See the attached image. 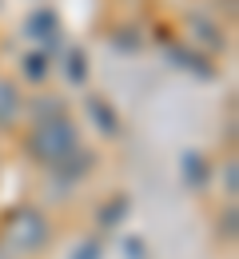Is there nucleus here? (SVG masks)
<instances>
[{
  "instance_id": "obj_1",
  "label": "nucleus",
  "mask_w": 239,
  "mask_h": 259,
  "mask_svg": "<svg viewBox=\"0 0 239 259\" xmlns=\"http://www.w3.org/2000/svg\"><path fill=\"white\" fill-rule=\"evenodd\" d=\"M76 148H80V132H76V124L68 116H60L52 124H36L32 136H28V156L36 163H44V167H56Z\"/></svg>"
},
{
  "instance_id": "obj_2",
  "label": "nucleus",
  "mask_w": 239,
  "mask_h": 259,
  "mask_svg": "<svg viewBox=\"0 0 239 259\" xmlns=\"http://www.w3.org/2000/svg\"><path fill=\"white\" fill-rule=\"evenodd\" d=\"M4 243L16 251V255H36L44 251L48 243V220L36 211V207H20L8 215V227H4Z\"/></svg>"
},
{
  "instance_id": "obj_3",
  "label": "nucleus",
  "mask_w": 239,
  "mask_h": 259,
  "mask_svg": "<svg viewBox=\"0 0 239 259\" xmlns=\"http://www.w3.org/2000/svg\"><path fill=\"white\" fill-rule=\"evenodd\" d=\"M92 163H96V156H92V152L76 148V152H72V156H64L56 167H48V171H52V180H48L52 195H56V199H64V195H68L72 188H76V184H80V180L92 171Z\"/></svg>"
},
{
  "instance_id": "obj_4",
  "label": "nucleus",
  "mask_w": 239,
  "mask_h": 259,
  "mask_svg": "<svg viewBox=\"0 0 239 259\" xmlns=\"http://www.w3.org/2000/svg\"><path fill=\"white\" fill-rule=\"evenodd\" d=\"M24 32H28V40H40V44H48V48H56L60 44V16L52 12V8H36L32 16L24 20Z\"/></svg>"
},
{
  "instance_id": "obj_5",
  "label": "nucleus",
  "mask_w": 239,
  "mask_h": 259,
  "mask_svg": "<svg viewBox=\"0 0 239 259\" xmlns=\"http://www.w3.org/2000/svg\"><path fill=\"white\" fill-rule=\"evenodd\" d=\"M84 108H88V120L96 124L100 136H108V140L120 136V116H116V108H112L104 96H88V100H84Z\"/></svg>"
},
{
  "instance_id": "obj_6",
  "label": "nucleus",
  "mask_w": 239,
  "mask_h": 259,
  "mask_svg": "<svg viewBox=\"0 0 239 259\" xmlns=\"http://www.w3.org/2000/svg\"><path fill=\"white\" fill-rule=\"evenodd\" d=\"M179 176H183V184H187L192 192H204L211 171H207V160L200 152H183V156H179Z\"/></svg>"
},
{
  "instance_id": "obj_7",
  "label": "nucleus",
  "mask_w": 239,
  "mask_h": 259,
  "mask_svg": "<svg viewBox=\"0 0 239 259\" xmlns=\"http://www.w3.org/2000/svg\"><path fill=\"white\" fill-rule=\"evenodd\" d=\"M168 64L179 68V72H192V76H200V80H211V68H207V60H204V56H196L192 48L171 44V48H168Z\"/></svg>"
},
{
  "instance_id": "obj_8",
  "label": "nucleus",
  "mask_w": 239,
  "mask_h": 259,
  "mask_svg": "<svg viewBox=\"0 0 239 259\" xmlns=\"http://www.w3.org/2000/svg\"><path fill=\"white\" fill-rule=\"evenodd\" d=\"M60 116H68L60 96H40V100H32V120H36V124H52V120H60Z\"/></svg>"
},
{
  "instance_id": "obj_9",
  "label": "nucleus",
  "mask_w": 239,
  "mask_h": 259,
  "mask_svg": "<svg viewBox=\"0 0 239 259\" xmlns=\"http://www.w3.org/2000/svg\"><path fill=\"white\" fill-rule=\"evenodd\" d=\"M16 116H20V92H16V84L0 80V124H12Z\"/></svg>"
},
{
  "instance_id": "obj_10",
  "label": "nucleus",
  "mask_w": 239,
  "mask_h": 259,
  "mask_svg": "<svg viewBox=\"0 0 239 259\" xmlns=\"http://www.w3.org/2000/svg\"><path fill=\"white\" fill-rule=\"evenodd\" d=\"M64 80H68V84H84V80H88V56H84L80 48H68V52H64Z\"/></svg>"
},
{
  "instance_id": "obj_11",
  "label": "nucleus",
  "mask_w": 239,
  "mask_h": 259,
  "mask_svg": "<svg viewBox=\"0 0 239 259\" xmlns=\"http://www.w3.org/2000/svg\"><path fill=\"white\" fill-rule=\"evenodd\" d=\"M20 72H24V80H32V84H40L44 76H48V52H24V60H20Z\"/></svg>"
},
{
  "instance_id": "obj_12",
  "label": "nucleus",
  "mask_w": 239,
  "mask_h": 259,
  "mask_svg": "<svg viewBox=\"0 0 239 259\" xmlns=\"http://www.w3.org/2000/svg\"><path fill=\"white\" fill-rule=\"evenodd\" d=\"M128 211H132L128 195H116V199H112V203H108V207L100 211V224H104V227H116L120 220H124V215H128Z\"/></svg>"
},
{
  "instance_id": "obj_13",
  "label": "nucleus",
  "mask_w": 239,
  "mask_h": 259,
  "mask_svg": "<svg viewBox=\"0 0 239 259\" xmlns=\"http://www.w3.org/2000/svg\"><path fill=\"white\" fill-rule=\"evenodd\" d=\"M192 28H196V32H200V40H204V44H211V48H219V44H223V40H219V32H215L211 24H204L200 16L192 20Z\"/></svg>"
},
{
  "instance_id": "obj_14",
  "label": "nucleus",
  "mask_w": 239,
  "mask_h": 259,
  "mask_svg": "<svg viewBox=\"0 0 239 259\" xmlns=\"http://www.w3.org/2000/svg\"><path fill=\"white\" fill-rule=\"evenodd\" d=\"M124 255L128 259H148V243H144L139 235H128V239H124Z\"/></svg>"
},
{
  "instance_id": "obj_15",
  "label": "nucleus",
  "mask_w": 239,
  "mask_h": 259,
  "mask_svg": "<svg viewBox=\"0 0 239 259\" xmlns=\"http://www.w3.org/2000/svg\"><path fill=\"white\" fill-rule=\"evenodd\" d=\"M72 259H104V247L96 243V239H84V243L72 251Z\"/></svg>"
},
{
  "instance_id": "obj_16",
  "label": "nucleus",
  "mask_w": 239,
  "mask_h": 259,
  "mask_svg": "<svg viewBox=\"0 0 239 259\" xmlns=\"http://www.w3.org/2000/svg\"><path fill=\"white\" fill-rule=\"evenodd\" d=\"M223 188H227V195H235V188H239V167H235V160L223 163Z\"/></svg>"
},
{
  "instance_id": "obj_17",
  "label": "nucleus",
  "mask_w": 239,
  "mask_h": 259,
  "mask_svg": "<svg viewBox=\"0 0 239 259\" xmlns=\"http://www.w3.org/2000/svg\"><path fill=\"white\" fill-rule=\"evenodd\" d=\"M219 231L223 235H235V207H227V215L219 220Z\"/></svg>"
}]
</instances>
